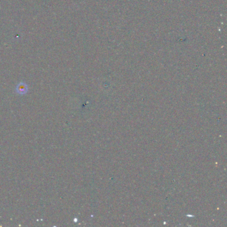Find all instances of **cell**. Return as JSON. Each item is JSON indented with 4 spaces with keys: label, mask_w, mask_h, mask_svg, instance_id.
Instances as JSON below:
<instances>
[{
    "label": "cell",
    "mask_w": 227,
    "mask_h": 227,
    "mask_svg": "<svg viewBox=\"0 0 227 227\" xmlns=\"http://www.w3.org/2000/svg\"><path fill=\"white\" fill-rule=\"evenodd\" d=\"M28 86H27V85L24 83H19L17 85V88H16V90H17V92L18 93L20 94H24L27 91H28Z\"/></svg>",
    "instance_id": "obj_1"
}]
</instances>
